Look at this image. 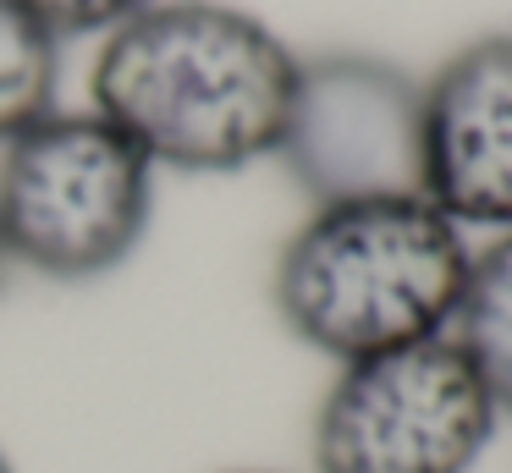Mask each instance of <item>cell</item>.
I'll return each mask as SVG.
<instances>
[{"mask_svg": "<svg viewBox=\"0 0 512 473\" xmlns=\"http://www.w3.org/2000/svg\"><path fill=\"white\" fill-rule=\"evenodd\" d=\"M298 55L221 0H149L105 33L94 110L171 171H243L281 149Z\"/></svg>", "mask_w": 512, "mask_h": 473, "instance_id": "cell-1", "label": "cell"}, {"mask_svg": "<svg viewBox=\"0 0 512 473\" xmlns=\"http://www.w3.org/2000/svg\"><path fill=\"white\" fill-rule=\"evenodd\" d=\"M468 264L463 226L424 193L314 204L281 248L270 297L281 325L342 369L446 336Z\"/></svg>", "mask_w": 512, "mask_h": 473, "instance_id": "cell-2", "label": "cell"}, {"mask_svg": "<svg viewBox=\"0 0 512 473\" xmlns=\"http://www.w3.org/2000/svg\"><path fill=\"white\" fill-rule=\"evenodd\" d=\"M155 160L100 110H50L0 149V242L50 281H100L133 259Z\"/></svg>", "mask_w": 512, "mask_h": 473, "instance_id": "cell-3", "label": "cell"}, {"mask_svg": "<svg viewBox=\"0 0 512 473\" xmlns=\"http://www.w3.org/2000/svg\"><path fill=\"white\" fill-rule=\"evenodd\" d=\"M496 402L452 336L342 363L314 413V473H468Z\"/></svg>", "mask_w": 512, "mask_h": 473, "instance_id": "cell-4", "label": "cell"}, {"mask_svg": "<svg viewBox=\"0 0 512 473\" xmlns=\"http://www.w3.org/2000/svg\"><path fill=\"white\" fill-rule=\"evenodd\" d=\"M276 154L314 204L424 193V83L364 50L298 61Z\"/></svg>", "mask_w": 512, "mask_h": 473, "instance_id": "cell-5", "label": "cell"}, {"mask_svg": "<svg viewBox=\"0 0 512 473\" xmlns=\"http://www.w3.org/2000/svg\"><path fill=\"white\" fill-rule=\"evenodd\" d=\"M424 198L457 226L512 231V33L463 44L424 83Z\"/></svg>", "mask_w": 512, "mask_h": 473, "instance_id": "cell-6", "label": "cell"}, {"mask_svg": "<svg viewBox=\"0 0 512 473\" xmlns=\"http://www.w3.org/2000/svg\"><path fill=\"white\" fill-rule=\"evenodd\" d=\"M446 336L474 363L496 413L512 418V231H496L485 253H474Z\"/></svg>", "mask_w": 512, "mask_h": 473, "instance_id": "cell-7", "label": "cell"}, {"mask_svg": "<svg viewBox=\"0 0 512 473\" xmlns=\"http://www.w3.org/2000/svg\"><path fill=\"white\" fill-rule=\"evenodd\" d=\"M61 39L23 6L0 0V149L56 110Z\"/></svg>", "mask_w": 512, "mask_h": 473, "instance_id": "cell-8", "label": "cell"}, {"mask_svg": "<svg viewBox=\"0 0 512 473\" xmlns=\"http://www.w3.org/2000/svg\"><path fill=\"white\" fill-rule=\"evenodd\" d=\"M56 39H78V33H111L127 17L149 6V0H23Z\"/></svg>", "mask_w": 512, "mask_h": 473, "instance_id": "cell-9", "label": "cell"}, {"mask_svg": "<svg viewBox=\"0 0 512 473\" xmlns=\"http://www.w3.org/2000/svg\"><path fill=\"white\" fill-rule=\"evenodd\" d=\"M6 270H12V253H6V242H0V286H6Z\"/></svg>", "mask_w": 512, "mask_h": 473, "instance_id": "cell-10", "label": "cell"}, {"mask_svg": "<svg viewBox=\"0 0 512 473\" xmlns=\"http://www.w3.org/2000/svg\"><path fill=\"white\" fill-rule=\"evenodd\" d=\"M0 473H12V457H6V451H0Z\"/></svg>", "mask_w": 512, "mask_h": 473, "instance_id": "cell-11", "label": "cell"}, {"mask_svg": "<svg viewBox=\"0 0 512 473\" xmlns=\"http://www.w3.org/2000/svg\"><path fill=\"white\" fill-rule=\"evenodd\" d=\"M248 473H265V468H248Z\"/></svg>", "mask_w": 512, "mask_h": 473, "instance_id": "cell-12", "label": "cell"}]
</instances>
